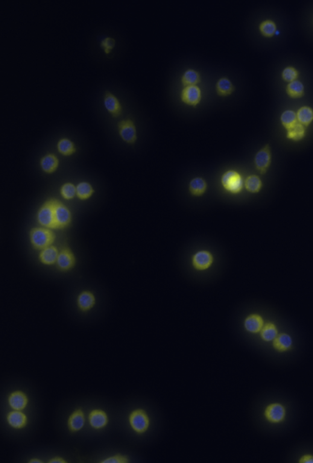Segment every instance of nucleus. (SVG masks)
<instances>
[{"instance_id":"obj_1","label":"nucleus","mask_w":313,"mask_h":463,"mask_svg":"<svg viewBox=\"0 0 313 463\" xmlns=\"http://www.w3.org/2000/svg\"><path fill=\"white\" fill-rule=\"evenodd\" d=\"M244 178L235 169H228L221 175L220 183L225 192L231 195L241 194L244 188Z\"/></svg>"},{"instance_id":"obj_2","label":"nucleus","mask_w":313,"mask_h":463,"mask_svg":"<svg viewBox=\"0 0 313 463\" xmlns=\"http://www.w3.org/2000/svg\"><path fill=\"white\" fill-rule=\"evenodd\" d=\"M30 241L36 250H42L52 246L55 240V235L51 228L36 227L31 229L30 234Z\"/></svg>"},{"instance_id":"obj_3","label":"nucleus","mask_w":313,"mask_h":463,"mask_svg":"<svg viewBox=\"0 0 313 463\" xmlns=\"http://www.w3.org/2000/svg\"><path fill=\"white\" fill-rule=\"evenodd\" d=\"M272 160V149L270 145L267 143L259 149L254 155V168L260 174L265 175L271 168Z\"/></svg>"},{"instance_id":"obj_4","label":"nucleus","mask_w":313,"mask_h":463,"mask_svg":"<svg viewBox=\"0 0 313 463\" xmlns=\"http://www.w3.org/2000/svg\"><path fill=\"white\" fill-rule=\"evenodd\" d=\"M37 221L43 227L57 228L55 218V199L45 202L37 213Z\"/></svg>"},{"instance_id":"obj_5","label":"nucleus","mask_w":313,"mask_h":463,"mask_svg":"<svg viewBox=\"0 0 313 463\" xmlns=\"http://www.w3.org/2000/svg\"><path fill=\"white\" fill-rule=\"evenodd\" d=\"M181 101L187 106L197 107L203 99V92L198 86L183 87L180 92Z\"/></svg>"},{"instance_id":"obj_6","label":"nucleus","mask_w":313,"mask_h":463,"mask_svg":"<svg viewBox=\"0 0 313 463\" xmlns=\"http://www.w3.org/2000/svg\"><path fill=\"white\" fill-rule=\"evenodd\" d=\"M214 256L209 250H199L194 254L191 258V262L193 267L195 271L204 272L209 269L214 262Z\"/></svg>"},{"instance_id":"obj_7","label":"nucleus","mask_w":313,"mask_h":463,"mask_svg":"<svg viewBox=\"0 0 313 463\" xmlns=\"http://www.w3.org/2000/svg\"><path fill=\"white\" fill-rule=\"evenodd\" d=\"M128 420L131 429L138 434L145 433L149 427V418L147 413L142 409H137L131 412Z\"/></svg>"},{"instance_id":"obj_8","label":"nucleus","mask_w":313,"mask_h":463,"mask_svg":"<svg viewBox=\"0 0 313 463\" xmlns=\"http://www.w3.org/2000/svg\"><path fill=\"white\" fill-rule=\"evenodd\" d=\"M265 420L272 424H279L285 421L286 417V409L282 403H273L269 404L265 407L264 412Z\"/></svg>"},{"instance_id":"obj_9","label":"nucleus","mask_w":313,"mask_h":463,"mask_svg":"<svg viewBox=\"0 0 313 463\" xmlns=\"http://www.w3.org/2000/svg\"><path fill=\"white\" fill-rule=\"evenodd\" d=\"M120 137L124 142L134 144L137 140V131L136 124L132 120L126 119L121 120L118 124Z\"/></svg>"},{"instance_id":"obj_10","label":"nucleus","mask_w":313,"mask_h":463,"mask_svg":"<svg viewBox=\"0 0 313 463\" xmlns=\"http://www.w3.org/2000/svg\"><path fill=\"white\" fill-rule=\"evenodd\" d=\"M104 105L105 109L113 118H119L123 112V107L119 99L109 90H106L104 93Z\"/></svg>"},{"instance_id":"obj_11","label":"nucleus","mask_w":313,"mask_h":463,"mask_svg":"<svg viewBox=\"0 0 313 463\" xmlns=\"http://www.w3.org/2000/svg\"><path fill=\"white\" fill-rule=\"evenodd\" d=\"M55 218L57 228L68 226L72 220L71 212L61 202L55 199Z\"/></svg>"},{"instance_id":"obj_12","label":"nucleus","mask_w":313,"mask_h":463,"mask_svg":"<svg viewBox=\"0 0 313 463\" xmlns=\"http://www.w3.org/2000/svg\"><path fill=\"white\" fill-rule=\"evenodd\" d=\"M265 322L264 318L258 313H251L244 319V326L245 330L251 334L261 332Z\"/></svg>"},{"instance_id":"obj_13","label":"nucleus","mask_w":313,"mask_h":463,"mask_svg":"<svg viewBox=\"0 0 313 463\" xmlns=\"http://www.w3.org/2000/svg\"><path fill=\"white\" fill-rule=\"evenodd\" d=\"M90 426L95 430H101L107 426L108 417L103 410L95 409L90 412L88 415Z\"/></svg>"},{"instance_id":"obj_14","label":"nucleus","mask_w":313,"mask_h":463,"mask_svg":"<svg viewBox=\"0 0 313 463\" xmlns=\"http://www.w3.org/2000/svg\"><path fill=\"white\" fill-rule=\"evenodd\" d=\"M272 346L275 351L279 353H287L293 347V339L290 335L286 333H281L272 341Z\"/></svg>"},{"instance_id":"obj_15","label":"nucleus","mask_w":313,"mask_h":463,"mask_svg":"<svg viewBox=\"0 0 313 463\" xmlns=\"http://www.w3.org/2000/svg\"><path fill=\"white\" fill-rule=\"evenodd\" d=\"M29 402L28 398L25 393L21 391L12 392L8 397L9 405L16 411H23Z\"/></svg>"},{"instance_id":"obj_16","label":"nucleus","mask_w":313,"mask_h":463,"mask_svg":"<svg viewBox=\"0 0 313 463\" xmlns=\"http://www.w3.org/2000/svg\"><path fill=\"white\" fill-rule=\"evenodd\" d=\"M75 257L72 252L68 248H63L59 252L57 264L61 271L71 269L75 264Z\"/></svg>"},{"instance_id":"obj_17","label":"nucleus","mask_w":313,"mask_h":463,"mask_svg":"<svg viewBox=\"0 0 313 463\" xmlns=\"http://www.w3.org/2000/svg\"><path fill=\"white\" fill-rule=\"evenodd\" d=\"M215 89L216 95L220 97L226 98L235 93L236 87L229 78L222 77L216 81Z\"/></svg>"},{"instance_id":"obj_18","label":"nucleus","mask_w":313,"mask_h":463,"mask_svg":"<svg viewBox=\"0 0 313 463\" xmlns=\"http://www.w3.org/2000/svg\"><path fill=\"white\" fill-rule=\"evenodd\" d=\"M208 184L204 178L197 177L192 178L189 184L190 195L195 198H200L205 195Z\"/></svg>"},{"instance_id":"obj_19","label":"nucleus","mask_w":313,"mask_h":463,"mask_svg":"<svg viewBox=\"0 0 313 463\" xmlns=\"http://www.w3.org/2000/svg\"><path fill=\"white\" fill-rule=\"evenodd\" d=\"M85 423V417L82 409L75 410L69 416L67 426L70 432L76 433L83 429Z\"/></svg>"},{"instance_id":"obj_20","label":"nucleus","mask_w":313,"mask_h":463,"mask_svg":"<svg viewBox=\"0 0 313 463\" xmlns=\"http://www.w3.org/2000/svg\"><path fill=\"white\" fill-rule=\"evenodd\" d=\"M7 419L10 426L16 430L22 429L28 424L27 416L22 411L14 410L9 412Z\"/></svg>"},{"instance_id":"obj_21","label":"nucleus","mask_w":313,"mask_h":463,"mask_svg":"<svg viewBox=\"0 0 313 463\" xmlns=\"http://www.w3.org/2000/svg\"><path fill=\"white\" fill-rule=\"evenodd\" d=\"M201 81L200 72L193 68L186 69L181 78V84L183 87L198 86L201 83Z\"/></svg>"},{"instance_id":"obj_22","label":"nucleus","mask_w":313,"mask_h":463,"mask_svg":"<svg viewBox=\"0 0 313 463\" xmlns=\"http://www.w3.org/2000/svg\"><path fill=\"white\" fill-rule=\"evenodd\" d=\"M263 187L261 178L256 174L247 176L244 180V188L251 194H257L261 191Z\"/></svg>"},{"instance_id":"obj_23","label":"nucleus","mask_w":313,"mask_h":463,"mask_svg":"<svg viewBox=\"0 0 313 463\" xmlns=\"http://www.w3.org/2000/svg\"><path fill=\"white\" fill-rule=\"evenodd\" d=\"M58 254V249L54 246H50L43 249L39 254V259L43 264L51 265L57 263Z\"/></svg>"},{"instance_id":"obj_24","label":"nucleus","mask_w":313,"mask_h":463,"mask_svg":"<svg viewBox=\"0 0 313 463\" xmlns=\"http://www.w3.org/2000/svg\"><path fill=\"white\" fill-rule=\"evenodd\" d=\"M279 329L277 325L273 322H265L264 326L259 333L262 341L264 342H272L278 335H279Z\"/></svg>"},{"instance_id":"obj_25","label":"nucleus","mask_w":313,"mask_h":463,"mask_svg":"<svg viewBox=\"0 0 313 463\" xmlns=\"http://www.w3.org/2000/svg\"><path fill=\"white\" fill-rule=\"evenodd\" d=\"M95 297L93 293L90 291H83L78 295V306L82 312H87L95 305Z\"/></svg>"},{"instance_id":"obj_26","label":"nucleus","mask_w":313,"mask_h":463,"mask_svg":"<svg viewBox=\"0 0 313 463\" xmlns=\"http://www.w3.org/2000/svg\"><path fill=\"white\" fill-rule=\"evenodd\" d=\"M59 166V160L55 155L48 154L40 160V166L43 171L48 174H52L56 171Z\"/></svg>"},{"instance_id":"obj_27","label":"nucleus","mask_w":313,"mask_h":463,"mask_svg":"<svg viewBox=\"0 0 313 463\" xmlns=\"http://www.w3.org/2000/svg\"><path fill=\"white\" fill-rule=\"evenodd\" d=\"M297 121L305 127H308L313 121V109L308 106H303L298 110Z\"/></svg>"},{"instance_id":"obj_28","label":"nucleus","mask_w":313,"mask_h":463,"mask_svg":"<svg viewBox=\"0 0 313 463\" xmlns=\"http://www.w3.org/2000/svg\"><path fill=\"white\" fill-rule=\"evenodd\" d=\"M281 123L286 131L290 130L298 124L297 114L292 110H285L281 115Z\"/></svg>"},{"instance_id":"obj_29","label":"nucleus","mask_w":313,"mask_h":463,"mask_svg":"<svg viewBox=\"0 0 313 463\" xmlns=\"http://www.w3.org/2000/svg\"><path fill=\"white\" fill-rule=\"evenodd\" d=\"M306 134V127L298 123L294 127L287 131L286 137L289 140L294 142L302 140Z\"/></svg>"},{"instance_id":"obj_30","label":"nucleus","mask_w":313,"mask_h":463,"mask_svg":"<svg viewBox=\"0 0 313 463\" xmlns=\"http://www.w3.org/2000/svg\"><path fill=\"white\" fill-rule=\"evenodd\" d=\"M286 92L292 98H300L304 94V86L301 82L295 81L288 85Z\"/></svg>"},{"instance_id":"obj_31","label":"nucleus","mask_w":313,"mask_h":463,"mask_svg":"<svg viewBox=\"0 0 313 463\" xmlns=\"http://www.w3.org/2000/svg\"><path fill=\"white\" fill-rule=\"evenodd\" d=\"M57 148L58 151L64 156H70L75 152L74 143L67 138L60 139L58 143Z\"/></svg>"},{"instance_id":"obj_32","label":"nucleus","mask_w":313,"mask_h":463,"mask_svg":"<svg viewBox=\"0 0 313 463\" xmlns=\"http://www.w3.org/2000/svg\"><path fill=\"white\" fill-rule=\"evenodd\" d=\"M77 196L80 200L85 201L92 197L94 193L93 187L89 183L81 182L77 187Z\"/></svg>"},{"instance_id":"obj_33","label":"nucleus","mask_w":313,"mask_h":463,"mask_svg":"<svg viewBox=\"0 0 313 463\" xmlns=\"http://www.w3.org/2000/svg\"><path fill=\"white\" fill-rule=\"evenodd\" d=\"M260 33L262 36L271 37L276 34L277 26L276 23L270 20H264L260 23L259 26Z\"/></svg>"},{"instance_id":"obj_34","label":"nucleus","mask_w":313,"mask_h":463,"mask_svg":"<svg viewBox=\"0 0 313 463\" xmlns=\"http://www.w3.org/2000/svg\"><path fill=\"white\" fill-rule=\"evenodd\" d=\"M61 195L66 200H71L77 195V189L71 183H65L61 187Z\"/></svg>"},{"instance_id":"obj_35","label":"nucleus","mask_w":313,"mask_h":463,"mask_svg":"<svg viewBox=\"0 0 313 463\" xmlns=\"http://www.w3.org/2000/svg\"><path fill=\"white\" fill-rule=\"evenodd\" d=\"M298 77V72L297 70L292 66L286 67L282 72L283 80L289 83L297 81Z\"/></svg>"},{"instance_id":"obj_36","label":"nucleus","mask_w":313,"mask_h":463,"mask_svg":"<svg viewBox=\"0 0 313 463\" xmlns=\"http://www.w3.org/2000/svg\"><path fill=\"white\" fill-rule=\"evenodd\" d=\"M116 41L112 37H106L101 41L100 46L105 54H110L115 48Z\"/></svg>"},{"instance_id":"obj_37","label":"nucleus","mask_w":313,"mask_h":463,"mask_svg":"<svg viewBox=\"0 0 313 463\" xmlns=\"http://www.w3.org/2000/svg\"><path fill=\"white\" fill-rule=\"evenodd\" d=\"M128 459L127 456L121 455V454H117V455H113L112 456H110L109 458H107L104 460H102L101 462L102 463H126L128 462Z\"/></svg>"},{"instance_id":"obj_38","label":"nucleus","mask_w":313,"mask_h":463,"mask_svg":"<svg viewBox=\"0 0 313 463\" xmlns=\"http://www.w3.org/2000/svg\"><path fill=\"white\" fill-rule=\"evenodd\" d=\"M298 462L300 463H313V455L311 454H305L301 456Z\"/></svg>"},{"instance_id":"obj_39","label":"nucleus","mask_w":313,"mask_h":463,"mask_svg":"<svg viewBox=\"0 0 313 463\" xmlns=\"http://www.w3.org/2000/svg\"><path fill=\"white\" fill-rule=\"evenodd\" d=\"M49 462L50 463H65L67 462L66 460L61 458V457H55L49 460Z\"/></svg>"},{"instance_id":"obj_40","label":"nucleus","mask_w":313,"mask_h":463,"mask_svg":"<svg viewBox=\"0 0 313 463\" xmlns=\"http://www.w3.org/2000/svg\"><path fill=\"white\" fill-rule=\"evenodd\" d=\"M30 463H41V462H42V461H41V460H40L39 459L33 458V459H32L30 460Z\"/></svg>"}]
</instances>
